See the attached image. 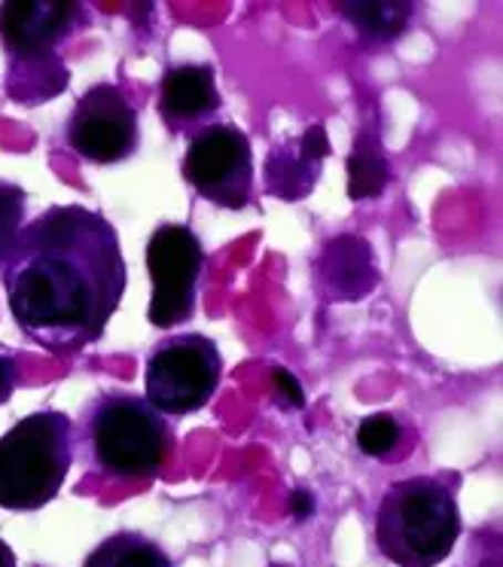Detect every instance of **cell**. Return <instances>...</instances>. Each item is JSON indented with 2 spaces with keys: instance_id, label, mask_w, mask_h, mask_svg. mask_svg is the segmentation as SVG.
<instances>
[{
  "instance_id": "cell-9",
  "label": "cell",
  "mask_w": 503,
  "mask_h": 567,
  "mask_svg": "<svg viewBox=\"0 0 503 567\" xmlns=\"http://www.w3.org/2000/svg\"><path fill=\"white\" fill-rule=\"evenodd\" d=\"M83 19L80 3L59 0H7L0 3V43L13 52L16 62L47 64L55 62L52 52L59 40Z\"/></svg>"
},
{
  "instance_id": "cell-3",
  "label": "cell",
  "mask_w": 503,
  "mask_h": 567,
  "mask_svg": "<svg viewBox=\"0 0 503 567\" xmlns=\"http://www.w3.org/2000/svg\"><path fill=\"white\" fill-rule=\"evenodd\" d=\"M74 464V424L64 412L25 415L0 436V509H40L59 497Z\"/></svg>"
},
{
  "instance_id": "cell-1",
  "label": "cell",
  "mask_w": 503,
  "mask_h": 567,
  "mask_svg": "<svg viewBox=\"0 0 503 567\" xmlns=\"http://www.w3.org/2000/svg\"><path fill=\"white\" fill-rule=\"evenodd\" d=\"M125 259L107 217L52 205L28 223L3 266L19 330L52 354L95 346L125 293Z\"/></svg>"
},
{
  "instance_id": "cell-8",
  "label": "cell",
  "mask_w": 503,
  "mask_h": 567,
  "mask_svg": "<svg viewBox=\"0 0 503 567\" xmlns=\"http://www.w3.org/2000/svg\"><path fill=\"white\" fill-rule=\"evenodd\" d=\"M68 147L95 165H116L137 153V111L113 83H99L76 101L64 128Z\"/></svg>"
},
{
  "instance_id": "cell-16",
  "label": "cell",
  "mask_w": 503,
  "mask_h": 567,
  "mask_svg": "<svg viewBox=\"0 0 503 567\" xmlns=\"http://www.w3.org/2000/svg\"><path fill=\"white\" fill-rule=\"evenodd\" d=\"M22 214H25V193L0 181V269L7 266V257L22 233Z\"/></svg>"
},
{
  "instance_id": "cell-2",
  "label": "cell",
  "mask_w": 503,
  "mask_h": 567,
  "mask_svg": "<svg viewBox=\"0 0 503 567\" xmlns=\"http://www.w3.org/2000/svg\"><path fill=\"white\" fill-rule=\"evenodd\" d=\"M461 534L454 494L433 476L388 485L376 513L379 553L397 567H437L452 555Z\"/></svg>"
},
{
  "instance_id": "cell-4",
  "label": "cell",
  "mask_w": 503,
  "mask_h": 567,
  "mask_svg": "<svg viewBox=\"0 0 503 567\" xmlns=\"http://www.w3.org/2000/svg\"><path fill=\"white\" fill-rule=\"evenodd\" d=\"M92 461L113 480H147L165 464L172 431L160 409L137 394H104L86 419Z\"/></svg>"
},
{
  "instance_id": "cell-14",
  "label": "cell",
  "mask_w": 503,
  "mask_h": 567,
  "mask_svg": "<svg viewBox=\"0 0 503 567\" xmlns=\"http://www.w3.org/2000/svg\"><path fill=\"white\" fill-rule=\"evenodd\" d=\"M336 7L363 38L376 43L400 38L412 16V3H393V0H355V3H336Z\"/></svg>"
},
{
  "instance_id": "cell-10",
  "label": "cell",
  "mask_w": 503,
  "mask_h": 567,
  "mask_svg": "<svg viewBox=\"0 0 503 567\" xmlns=\"http://www.w3.org/2000/svg\"><path fill=\"white\" fill-rule=\"evenodd\" d=\"M315 281L327 302H360L379 284L372 247L360 235H336L315 262Z\"/></svg>"
},
{
  "instance_id": "cell-7",
  "label": "cell",
  "mask_w": 503,
  "mask_h": 567,
  "mask_svg": "<svg viewBox=\"0 0 503 567\" xmlns=\"http://www.w3.org/2000/svg\"><path fill=\"white\" fill-rule=\"evenodd\" d=\"M184 177L211 205L245 210L254 196V153L245 132L233 123L205 125L189 141Z\"/></svg>"
},
{
  "instance_id": "cell-12",
  "label": "cell",
  "mask_w": 503,
  "mask_h": 567,
  "mask_svg": "<svg viewBox=\"0 0 503 567\" xmlns=\"http://www.w3.org/2000/svg\"><path fill=\"white\" fill-rule=\"evenodd\" d=\"M160 111L165 123L193 128L220 111V92L211 64H174L165 71L160 86Z\"/></svg>"
},
{
  "instance_id": "cell-17",
  "label": "cell",
  "mask_w": 503,
  "mask_h": 567,
  "mask_svg": "<svg viewBox=\"0 0 503 567\" xmlns=\"http://www.w3.org/2000/svg\"><path fill=\"white\" fill-rule=\"evenodd\" d=\"M400 440V424L388 412H379V415H369V419L360 421L357 427V445L363 455L384 457L391 452L393 445Z\"/></svg>"
},
{
  "instance_id": "cell-5",
  "label": "cell",
  "mask_w": 503,
  "mask_h": 567,
  "mask_svg": "<svg viewBox=\"0 0 503 567\" xmlns=\"http://www.w3.org/2000/svg\"><path fill=\"white\" fill-rule=\"evenodd\" d=\"M223 379V358L214 339L177 333L162 339L147 360V403L162 415H189L211 403Z\"/></svg>"
},
{
  "instance_id": "cell-15",
  "label": "cell",
  "mask_w": 503,
  "mask_h": 567,
  "mask_svg": "<svg viewBox=\"0 0 503 567\" xmlns=\"http://www.w3.org/2000/svg\"><path fill=\"white\" fill-rule=\"evenodd\" d=\"M348 168V198L355 202H363V198L381 196L384 186L391 181V168H388V159L381 153V144L376 135H357L355 150L345 162Z\"/></svg>"
},
{
  "instance_id": "cell-21",
  "label": "cell",
  "mask_w": 503,
  "mask_h": 567,
  "mask_svg": "<svg viewBox=\"0 0 503 567\" xmlns=\"http://www.w3.org/2000/svg\"><path fill=\"white\" fill-rule=\"evenodd\" d=\"M0 567H16V553L3 540H0Z\"/></svg>"
},
{
  "instance_id": "cell-20",
  "label": "cell",
  "mask_w": 503,
  "mask_h": 567,
  "mask_svg": "<svg viewBox=\"0 0 503 567\" xmlns=\"http://www.w3.org/2000/svg\"><path fill=\"white\" fill-rule=\"evenodd\" d=\"M290 513H294L296 522H306V518L315 516V497H311V492L296 488V492L290 494Z\"/></svg>"
},
{
  "instance_id": "cell-18",
  "label": "cell",
  "mask_w": 503,
  "mask_h": 567,
  "mask_svg": "<svg viewBox=\"0 0 503 567\" xmlns=\"http://www.w3.org/2000/svg\"><path fill=\"white\" fill-rule=\"evenodd\" d=\"M275 375V388L281 391V396L290 403L294 409H302L306 406V391H302V384L296 382V375L290 370H284V367H275L271 370Z\"/></svg>"
},
{
  "instance_id": "cell-19",
  "label": "cell",
  "mask_w": 503,
  "mask_h": 567,
  "mask_svg": "<svg viewBox=\"0 0 503 567\" xmlns=\"http://www.w3.org/2000/svg\"><path fill=\"white\" fill-rule=\"evenodd\" d=\"M19 384V367L10 354H0V403H7V396L13 394Z\"/></svg>"
},
{
  "instance_id": "cell-11",
  "label": "cell",
  "mask_w": 503,
  "mask_h": 567,
  "mask_svg": "<svg viewBox=\"0 0 503 567\" xmlns=\"http://www.w3.org/2000/svg\"><path fill=\"white\" fill-rule=\"evenodd\" d=\"M330 156L327 128L315 123L299 137H287L269 153L266 162V193L296 202L311 193L320 177V162Z\"/></svg>"
},
{
  "instance_id": "cell-6",
  "label": "cell",
  "mask_w": 503,
  "mask_h": 567,
  "mask_svg": "<svg viewBox=\"0 0 503 567\" xmlns=\"http://www.w3.org/2000/svg\"><path fill=\"white\" fill-rule=\"evenodd\" d=\"M150 309L147 321L172 330L196 315L198 281L205 271V250L198 235L184 223H162L147 241Z\"/></svg>"
},
{
  "instance_id": "cell-13",
  "label": "cell",
  "mask_w": 503,
  "mask_h": 567,
  "mask_svg": "<svg viewBox=\"0 0 503 567\" xmlns=\"http://www.w3.org/2000/svg\"><path fill=\"white\" fill-rule=\"evenodd\" d=\"M83 567H174V561L156 540L135 530H120L101 540Z\"/></svg>"
}]
</instances>
